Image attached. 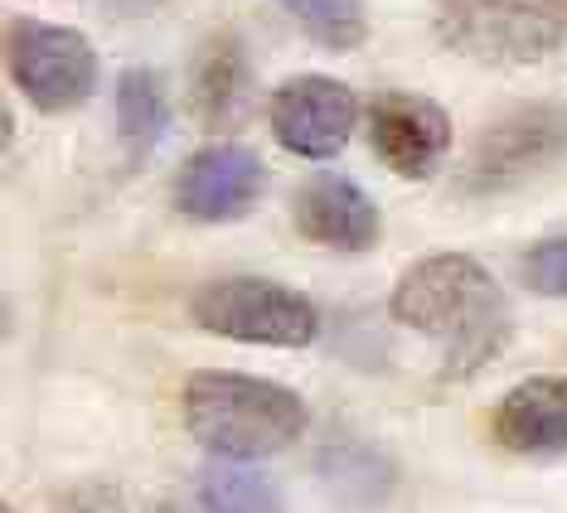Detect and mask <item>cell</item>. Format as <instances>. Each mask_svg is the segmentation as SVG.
Here are the masks:
<instances>
[{
  "label": "cell",
  "mask_w": 567,
  "mask_h": 513,
  "mask_svg": "<svg viewBox=\"0 0 567 513\" xmlns=\"http://www.w3.org/2000/svg\"><path fill=\"white\" fill-rule=\"evenodd\" d=\"M389 315L442 349V378H471L505 354L514 311L471 252H432L398 276Z\"/></svg>",
  "instance_id": "obj_1"
},
{
  "label": "cell",
  "mask_w": 567,
  "mask_h": 513,
  "mask_svg": "<svg viewBox=\"0 0 567 513\" xmlns=\"http://www.w3.org/2000/svg\"><path fill=\"white\" fill-rule=\"evenodd\" d=\"M179 421H185L189 441L204 446L214 460L257 465V460L291 451L306 436V402L301 392L281 388L272 378L204 368L179 388Z\"/></svg>",
  "instance_id": "obj_2"
},
{
  "label": "cell",
  "mask_w": 567,
  "mask_h": 513,
  "mask_svg": "<svg viewBox=\"0 0 567 513\" xmlns=\"http://www.w3.org/2000/svg\"><path fill=\"white\" fill-rule=\"evenodd\" d=\"M432 30L475 63H538L567 44V0H436Z\"/></svg>",
  "instance_id": "obj_3"
},
{
  "label": "cell",
  "mask_w": 567,
  "mask_h": 513,
  "mask_svg": "<svg viewBox=\"0 0 567 513\" xmlns=\"http://www.w3.org/2000/svg\"><path fill=\"white\" fill-rule=\"evenodd\" d=\"M189 315L204 335L267 349H306L320 335V311L301 291L272 276H218L189 296Z\"/></svg>",
  "instance_id": "obj_4"
},
{
  "label": "cell",
  "mask_w": 567,
  "mask_h": 513,
  "mask_svg": "<svg viewBox=\"0 0 567 513\" xmlns=\"http://www.w3.org/2000/svg\"><path fill=\"white\" fill-rule=\"evenodd\" d=\"M6 69L10 83L30 97V107L63 117L79 112L97 87V54L69 24H44L10 15L6 24Z\"/></svg>",
  "instance_id": "obj_5"
},
{
  "label": "cell",
  "mask_w": 567,
  "mask_h": 513,
  "mask_svg": "<svg viewBox=\"0 0 567 513\" xmlns=\"http://www.w3.org/2000/svg\"><path fill=\"white\" fill-rule=\"evenodd\" d=\"M567 156V112L553 102L538 107H519L499 117L481 140L471 146L466 165H461V189L466 195H505L528 179H538Z\"/></svg>",
  "instance_id": "obj_6"
},
{
  "label": "cell",
  "mask_w": 567,
  "mask_h": 513,
  "mask_svg": "<svg viewBox=\"0 0 567 513\" xmlns=\"http://www.w3.org/2000/svg\"><path fill=\"white\" fill-rule=\"evenodd\" d=\"M359 122V97L340 78L296 73L267 97V126L277 146L301 160H330L350 146Z\"/></svg>",
  "instance_id": "obj_7"
},
{
  "label": "cell",
  "mask_w": 567,
  "mask_h": 513,
  "mask_svg": "<svg viewBox=\"0 0 567 513\" xmlns=\"http://www.w3.org/2000/svg\"><path fill=\"white\" fill-rule=\"evenodd\" d=\"M369 146L403 179H427L451 150V122L427 93L389 87L369 102Z\"/></svg>",
  "instance_id": "obj_8"
},
{
  "label": "cell",
  "mask_w": 567,
  "mask_h": 513,
  "mask_svg": "<svg viewBox=\"0 0 567 513\" xmlns=\"http://www.w3.org/2000/svg\"><path fill=\"white\" fill-rule=\"evenodd\" d=\"M262 160L248 146L218 140V146L195 150L175 175V209L189 223H234L262 199Z\"/></svg>",
  "instance_id": "obj_9"
},
{
  "label": "cell",
  "mask_w": 567,
  "mask_h": 513,
  "mask_svg": "<svg viewBox=\"0 0 567 513\" xmlns=\"http://www.w3.org/2000/svg\"><path fill=\"white\" fill-rule=\"evenodd\" d=\"M291 223L296 233L316 248H330V252H369L383 233V218H379V203H373L354 179H340V175H316L311 185L296 189L291 199Z\"/></svg>",
  "instance_id": "obj_10"
},
{
  "label": "cell",
  "mask_w": 567,
  "mask_h": 513,
  "mask_svg": "<svg viewBox=\"0 0 567 513\" xmlns=\"http://www.w3.org/2000/svg\"><path fill=\"white\" fill-rule=\"evenodd\" d=\"M189 112L209 132H228L243 122L252 97V63L248 49L238 44V34H209L195 59H189V83H185Z\"/></svg>",
  "instance_id": "obj_11"
},
{
  "label": "cell",
  "mask_w": 567,
  "mask_h": 513,
  "mask_svg": "<svg viewBox=\"0 0 567 513\" xmlns=\"http://www.w3.org/2000/svg\"><path fill=\"white\" fill-rule=\"evenodd\" d=\"M495 441L509 456H563L567 451V378H524L499 397Z\"/></svg>",
  "instance_id": "obj_12"
},
{
  "label": "cell",
  "mask_w": 567,
  "mask_h": 513,
  "mask_svg": "<svg viewBox=\"0 0 567 513\" xmlns=\"http://www.w3.org/2000/svg\"><path fill=\"white\" fill-rule=\"evenodd\" d=\"M171 126L165 78L156 69H126L117 78V136L132 160H146Z\"/></svg>",
  "instance_id": "obj_13"
},
{
  "label": "cell",
  "mask_w": 567,
  "mask_h": 513,
  "mask_svg": "<svg viewBox=\"0 0 567 513\" xmlns=\"http://www.w3.org/2000/svg\"><path fill=\"white\" fill-rule=\"evenodd\" d=\"M320 480H326L340 499H350V504H373V499L389 494L393 465L373 441H359V436H330L326 451H320Z\"/></svg>",
  "instance_id": "obj_14"
},
{
  "label": "cell",
  "mask_w": 567,
  "mask_h": 513,
  "mask_svg": "<svg viewBox=\"0 0 567 513\" xmlns=\"http://www.w3.org/2000/svg\"><path fill=\"white\" fill-rule=\"evenodd\" d=\"M199 513H287L281 490L267 474H257L238 460H214L199 470Z\"/></svg>",
  "instance_id": "obj_15"
},
{
  "label": "cell",
  "mask_w": 567,
  "mask_h": 513,
  "mask_svg": "<svg viewBox=\"0 0 567 513\" xmlns=\"http://www.w3.org/2000/svg\"><path fill=\"white\" fill-rule=\"evenodd\" d=\"M277 6L326 49H359L369 40L364 0H277Z\"/></svg>",
  "instance_id": "obj_16"
},
{
  "label": "cell",
  "mask_w": 567,
  "mask_h": 513,
  "mask_svg": "<svg viewBox=\"0 0 567 513\" xmlns=\"http://www.w3.org/2000/svg\"><path fill=\"white\" fill-rule=\"evenodd\" d=\"M524 281L548 301H567V233L544 238L524 252Z\"/></svg>",
  "instance_id": "obj_17"
},
{
  "label": "cell",
  "mask_w": 567,
  "mask_h": 513,
  "mask_svg": "<svg viewBox=\"0 0 567 513\" xmlns=\"http://www.w3.org/2000/svg\"><path fill=\"white\" fill-rule=\"evenodd\" d=\"M54 513H126V499L112 480H83L54 494Z\"/></svg>",
  "instance_id": "obj_18"
},
{
  "label": "cell",
  "mask_w": 567,
  "mask_h": 513,
  "mask_svg": "<svg viewBox=\"0 0 567 513\" xmlns=\"http://www.w3.org/2000/svg\"><path fill=\"white\" fill-rule=\"evenodd\" d=\"M151 513H179L175 504H156V509H151Z\"/></svg>",
  "instance_id": "obj_19"
},
{
  "label": "cell",
  "mask_w": 567,
  "mask_h": 513,
  "mask_svg": "<svg viewBox=\"0 0 567 513\" xmlns=\"http://www.w3.org/2000/svg\"><path fill=\"white\" fill-rule=\"evenodd\" d=\"M0 513H16V509H10V504H6V509H0Z\"/></svg>",
  "instance_id": "obj_20"
}]
</instances>
